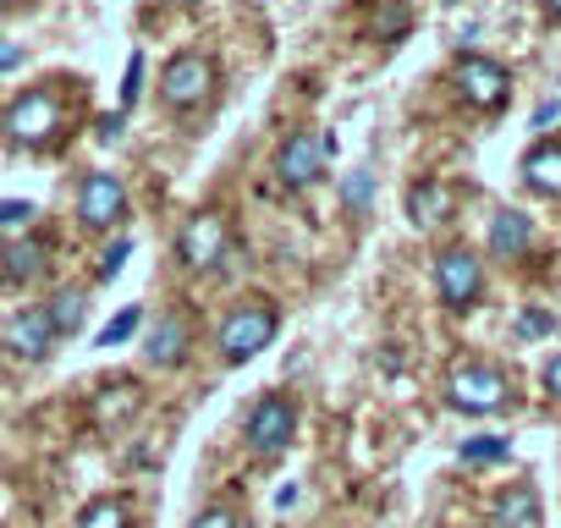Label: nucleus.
<instances>
[{
  "label": "nucleus",
  "mask_w": 561,
  "mask_h": 528,
  "mask_svg": "<svg viewBox=\"0 0 561 528\" xmlns=\"http://www.w3.org/2000/svg\"><path fill=\"white\" fill-rule=\"evenodd\" d=\"M275 331H280V309L248 298V303L226 309V320L215 325V353H220L226 369H242V364H253L275 342Z\"/></svg>",
  "instance_id": "1"
},
{
  "label": "nucleus",
  "mask_w": 561,
  "mask_h": 528,
  "mask_svg": "<svg viewBox=\"0 0 561 528\" xmlns=\"http://www.w3.org/2000/svg\"><path fill=\"white\" fill-rule=\"evenodd\" d=\"M209 94H215V61L204 56V50H182V56H171L165 61V72H160V100H165V111H198V105H209Z\"/></svg>",
  "instance_id": "2"
},
{
  "label": "nucleus",
  "mask_w": 561,
  "mask_h": 528,
  "mask_svg": "<svg viewBox=\"0 0 561 528\" xmlns=\"http://www.w3.org/2000/svg\"><path fill=\"white\" fill-rule=\"evenodd\" d=\"M293 435H298V408L280 397V391L259 397V402L248 408V418H242V440H248V451H259V457H280V451L293 446Z\"/></svg>",
  "instance_id": "3"
},
{
  "label": "nucleus",
  "mask_w": 561,
  "mask_h": 528,
  "mask_svg": "<svg viewBox=\"0 0 561 528\" xmlns=\"http://www.w3.org/2000/svg\"><path fill=\"white\" fill-rule=\"evenodd\" d=\"M506 397H512V386H506V375L490 369V364H457V369L446 375V402H451L457 413H501Z\"/></svg>",
  "instance_id": "4"
},
{
  "label": "nucleus",
  "mask_w": 561,
  "mask_h": 528,
  "mask_svg": "<svg viewBox=\"0 0 561 528\" xmlns=\"http://www.w3.org/2000/svg\"><path fill=\"white\" fill-rule=\"evenodd\" d=\"M7 138L12 144H23V149H39V144H50L56 133H61V100L50 94V89H28L12 111H7Z\"/></svg>",
  "instance_id": "5"
},
{
  "label": "nucleus",
  "mask_w": 561,
  "mask_h": 528,
  "mask_svg": "<svg viewBox=\"0 0 561 528\" xmlns=\"http://www.w3.org/2000/svg\"><path fill=\"white\" fill-rule=\"evenodd\" d=\"M435 292H440L446 309H473L479 292H484V264H479V253L446 248V253L435 259Z\"/></svg>",
  "instance_id": "6"
},
{
  "label": "nucleus",
  "mask_w": 561,
  "mask_h": 528,
  "mask_svg": "<svg viewBox=\"0 0 561 528\" xmlns=\"http://www.w3.org/2000/svg\"><path fill=\"white\" fill-rule=\"evenodd\" d=\"M451 83H457V94L473 111H501L506 94H512V72L501 61H490V56H462L457 72H451Z\"/></svg>",
  "instance_id": "7"
},
{
  "label": "nucleus",
  "mask_w": 561,
  "mask_h": 528,
  "mask_svg": "<svg viewBox=\"0 0 561 528\" xmlns=\"http://www.w3.org/2000/svg\"><path fill=\"white\" fill-rule=\"evenodd\" d=\"M325 160H331L325 133H293L275 154V176H280V187H314L325 176Z\"/></svg>",
  "instance_id": "8"
},
{
  "label": "nucleus",
  "mask_w": 561,
  "mask_h": 528,
  "mask_svg": "<svg viewBox=\"0 0 561 528\" xmlns=\"http://www.w3.org/2000/svg\"><path fill=\"white\" fill-rule=\"evenodd\" d=\"M78 220H83L89 231H116V226L127 220V193H122V182L105 176V171L83 176V187H78Z\"/></svg>",
  "instance_id": "9"
},
{
  "label": "nucleus",
  "mask_w": 561,
  "mask_h": 528,
  "mask_svg": "<svg viewBox=\"0 0 561 528\" xmlns=\"http://www.w3.org/2000/svg\"><path fill=\"white\" fill-rule=\"evenodd\" d=\"M176 259L187 264V271H209L215 259H226V220L209 215V209L187 215L182 231H176Z\"/></svg>",
  "instance_id": "10"
},
{
  "label": "nucleus",
  "mask_w": 561,
  "mask_h": 528,
  "mask_svg": "<svg viewBox=\"0 0 561 528\" xmlns=\"http://www.w3.org/2000/svg\"><path fill=\"white\" fill-rule=\"evenodd\" d=\"M0 342H7L23 364H39V358H50L56 353V325L45 320V309H23V314H12L7 320V331H0Z\"/></svg>",
  "instance_id": "11"
},
{
  "label": "nucleus",
  "mask_w": 561,
  "mask_h": 528,
  "mask_svg": "<svg viewBox=\"0 0 561 528\" xmlns=\"http://www.w3.org/2000/svg\"><path fill=\"white\" fill-rule=\"evenodd\" d=\"M528 242H534V220H528V215L501 209V215L490 220V259H523Z\"/></svg>",
  "instance_id": "12"
},
{
  "label": "nucleus",
  "mask_w": 561,
  "mask_h": 528,
  "mask_svg": "<svg viewBox=\"0 0 561 528\" xmlns=\"http://www.w3.org/2000/svg\"><path fill=\"white\" fill-rule=\"evenodd\" d=\"M182 353H187V320H182V314L154 320V331H149V342H144V358H149L154 369H171V364H182Z\"/></svg>",
  "instance_id": "13"
},
{
  "label": "nucleus",
  "mask_w": 561,
  "mask_h": 528,
  "mask_svg": "<svg viewBox=\"0 0 561 528\" xmlns=\"http://www.w3.org/2000/svg\"><path fill=\"white\" fill-rule=\"evenodd\" d=\"M523 182L539 198H561V144H534L523 154Z\"/></svg>",
  "instance_id": "14"
},
{
  "label": "nucleus",
  "mask_w": 561,
  "mask_h": 528,
  "mask_svg": "<svg viewBox=\"0 0 561 528\" xmlns=\"http://www.w3.org/2000/svg\"><path fill=\"white\" fill-rule=\"evenodd\" d=\"M408 215H413V226H440L446 215H451V187L446 182H413L408 187Z\"/></svg>",
  "instance_id": "15"
},
{
  "label": "nucleus",
  "mask_w": 561,
  "mask_h": 528,
  "mask_svg": "<svg viewBox=\"0 0 561 528\" xmlns=\"http://www.w3.org/2000/svg\"><path fill=\"white\" fill-rule=\"evenodd\" d=\"M39 264H45V237H18V242L0 248V276H7L12 287L39 276Z\"/></svg>",
  "instance_id": "16"
},
{
  "label": "nucleus",
  "mask_w": 561,
  "mask_h": 528,
  "mask_svg": "<svg viewBox=\"0 0 561 528\" xmlns=\"http://www.w3.org/2000/svg\"><path fill=\"white\" fill-rule=\"evenodd\" d=\"M495 523H501V528H539V495H534L528 484L501 490V501H495Z\"/></svg>",
  "instance_id": "17"
},
{
  "label": "nucleus",
  "mask_w": 561,
  "mask_h": 528,
  "mask_svg": "<svg viewBox=\"0 0 561 528\" xmlns=\"http://www.w3.org/2000/svg\"><path fill=\"white\" fill-rule=\"evenodd\" d=\"M45 320L56 325V336H72V331H83V320H89V292H83V287H61V292L50 298Z\"/></svg>",
  "instance_id": "18"
},
{
  "label": "nucleus",
  "mask_w": 561,
  "mask_h": 528,
  "mask_svg": "<svg viewBox=\"0 0 561 528\" xmlns=\"http://www.w3.org/2000/svg\"><path fill=\"white\" fill-rule=\"evenodd\" d=\"M408 23H413L408 0H380L375 18H369V34H375V39H402V34H408Z\"/></svg>",
  "instance_id": "19"
},
{
  "label": "nucleus",
  "mask_w": 561,
  "mask_h": 528,
  "mask_svg": "<svg viewBox=\"0 0 561 528\" xmlns=\"http://www.w3.org/2000/svg\"><path fill=\"white\" fill-rule=\"evenodd\" d=\"M342 204H347V215H369V204H375V171H369V165L347 171V182H342Z\"/></svg>",
  "instance_id": "20"
},
{
  "label": "nucleus",
  "mask_w": 561,
  "mask_h": 528,
  "mask_svg": "<svg viewBox=\"0 0 561 528\" xmlns=\"http://www.w3.org/2000/svg\"><path fill=\"white\" fill-rule=\"evenodd\" d=\"M78 528H133V523H127V506H122L116 495H100V501L83 506Z\"/></svg>",
  "instance_id": "21"
},
{
  "label": "nucleus",
  "mask_w": 561,
  "mask_h": 528,
  "mask_svg": "<svg viewBox=\"0 0 561 528\" xmlns=\"http://www.w3.org/2000/svg\"><path fill=\"white\" fill-rule=\"evenodd\" d=\"M138 325H144V309H122V314H116V320L100 331V347H122V342H127Z\"/></svg>",
  "instance_id": "22"
},
{
  "label": "nucleus",
  "mask_w": 561,
  "mask_h": 528,
  "mask_svg": "<svg viewBox=\"0 0 561 528\" xmlns=\"http://www.w3.org/2000/svg\"><path fill=\"white\" fill-rule=\"evenodd\" d=\"M512 446L501 435H479V440H462V462H501Z\"/></svg>",
  "instance_id": "23"
},
{
  "label": "nucleus",
  "mask_w": 561,
  "mask_h": 528,
  "mask_svg": "<svg viewBox=\"0 0 561 528\" xmlns=\"http://www.w3.org/2000/svg\"><path fill=\"white\" fill-rule=\"evenodd\" d=\"M127 259H133V237H116V242L100 253V271H94V276H100V282H116Z\"/></svg>",
  "instance_id": "24"
},
{
  "label": "nucleus",
  "mask_w": 561,
  "mask_h": 528,
  "mask_svg": "<svg viewBox=\"0 0 561 528\" xmlns=\"http://www.w3.org/2000/svg\"><path fill=\"white\" fill-rule=\"evenodd\" d=\"M34 204L28 198H7V204H0V231H23V226H34Z\"/></svg>",
  "instance_id": "25"
},
{
  "label": "nucleus",
  "mask_w": 561,
  "mask_h": 528,
  "mask_svg": "<svg viewBox=\"0 0 561 528\" xmlns=\"http://www.w3.org/2000/svg\"><path fill=\"white\" fill-rule=\"evenodd\" d=\"M138 94H144V56L133 50L127 56V78H122V105H138Z\"/></svg>",
  "instance_id": "26"
},
{
  "label": "nucleus",
  "mask_w": 561,
  "mask_h": 528,
  "mask_svg": "<svg viewBox=\"0 0 561 528\" xmlns=\"http://www.w3.org/2000/svg\"><path fill=\"white\" fill-rule=\"evenodd\" d=\"M187 528H242V517H237L231 506H204V512H198Z\"/></svg>",
  "instance_id": "27"
},
{
  "label": "nucleus",
  "mask_w": 561,
  "mask_h": 528,
  "mask_svg": "<svg viewBox=\"0 0 561 528\" xmlns=\"http://www.w3.org/2000/svg\"><path fill=\"white\" fill-rule=\"evenodd\" d=\"M556 331V320L545 314V309H528V314H517V336H550Z\"/></svg>",
  "instance_id": "28"
},
{
  "label": "nucleus",
  "mask_w": 561,
  "mask_h": 528,
  "mask_svg": "<svg viewBox=\"0 0 561 528\" xmlns=\"http://www.w3.org/2000/svg\"><path fill=\"white\" fill-rule=\"evenodd\" d=\"M545 391H550V397L561 402V353H556V358L545 364Z\"/></svg>",
  "instance_id": "29"
},
{
  "label": "nucleus",
  "mask_w": 561,
  "mask_h": 528,
  "mask_svg": "<svg viewBox=\"0 0 561 528\" xmlns=\"http://www.w3.org/2000/svg\"><path fill=\"white\" fill-rule=\"evenodd\" d=\"M556 116H561V100H545V105L534 111V127H550Z\"/></svg>",
  "instance_id": "30"
},
{
  "label": "nucleus",
  "mask_w": 561,
  "mask_h": 528,
  "mask_svg": "<svg viewBox=\"0 0 561 528\" xmlns=\"http://www.w3.org/2000/svg\"><path fill=\"white\" fill-rule=\"evenodd\" d=\"M122 138V116H100V144H116Z\"/></svg>",
  "instance_id": "31"
},
{
  "label": "nucleus",
  "mask_w": 561,
  "mask_h": 528,
  "mask_svg": "<svg viewBox=\"0 0 561 528\" xmlns=\"http://www.w3.org/2000/svg\"><path fill=\"white\" fill-rule=\"evenodd\" d=\"M18 61H23V50H18V45H0V72H12Z\"/></svg>",
  "instance_id": "32"
},
{
  "label": "nucleus",
  "mask_w": 561,
  "mask_h": 528,
  "mask_svg": "<svg viewBox=\"0 0 561 528\" xmlns=\"http://www.w3.org/2000/svg\"><path fill=\"white\" fill-rule=\"evenodd\" d=\"M545 12H550V18L561 23V0H545Z\"/></svg>",
  "instance_id": "33"
}]
</instances>
